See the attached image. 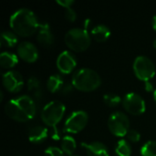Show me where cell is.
<instances>
[{
	"mask_svg": "<svg viewBox=\"0 0 156 156\" xmlns=\"http://www.w3.org/2000/svg\"><path fill=\"white\" fill-rule=\"evenodd\" d=\"M133 71L138 80L146 82L154 77L156 69L151 58L146 56H139L133 62Z\"/></svg>",
	"mask_w": 156,
	"mask_h": 156,
	"instance_id": "6",
	"label": "cell"
},
{
	"mask_svg": "<svg viewBox=\"0 0 156 156\" xmlns=\"http://www.w3.org/2000/svg\"><path fill=\"white\" fill-rule=\"evenodd\" d=\"M108 127L113 135L123 137L130 130V120L123 112H115L111 114L108 120Z\"/></svg>",
	"mask_w": 156,
	"mask_h": 156,
	"instance_id": "7",
	"label": "cell"
},
{
	"mask_svg": "<svg viewBox=\"0 0 156 156\" xmlns=\"http://www.w3.org/2000/svg\"><path fill=\"white\" fill-rule=\"evenodd\" d=\"M122 105L127 112L134 116L142 115L146 110L144 100L135 92L127 93L122 100Z\"/></svg>",
	"mask_w": 156,
	"mask_h": 156,
	"instance_id": "9",
	"label": "cell"
},
{
	"mask_svg": "<svg viewBox=\"0 0 156 156\" xmlns=\"http://www.w3.org/2000/svg\"><path fill=\"white\" fill-rule=\"evenodd\" d=\"M56 3L58 5H59L60 6L64 7L65 9H67V8H69L74 4V1H72V0H58V1H56Z\"/></svg>",
	"mask_w": 156,
	"mask_h": 156,
	"instance_id": "28",
	"label": "cell"
},
{
	"mask_svg": "<svg viewBox=\"0 0 156 156\" xmlns=\"http://www.w3.org/2000/svg\"><path fill=\"white\" fill-rule=\"evenodd\" d=\"M27 91L30 93V97L34 100V101L36 103L40 102L43 97V90L39 80L37 79L36 77H30L27 80Z\"/></svg>",
	"mask_w": 156,
	"mask_h": 156,
	"instance_id": "15",
	"label": "cell"
},
{
	"mask_svg": "<svg viewBox=\"0 0 156 156\" xmlns=\"http://www.w3.org/2000/svg\"><path fill=\"white\" fill-rule=\"evenodd\" d=\"M66 107L62 102L53 101L46 104L42 109L41 119L48 127H50L52 130H57V125L64 117Z\"/></svg>",
	"mask_w": 156,
	"mask_h": 156,
	"instance_id": "5",
	"label": "cell"
},
{
	"mask_svg": "<svg viewBox=\"0 0 156 156\" xmlns=\"http://www.w3.org/2000/svg\"><path fill=\"white\" fill-rule=\"evenodd\" d=\"M40 24L36 15L27 8L16 11L10 17V27L13 32L20 37H30L38 31Z\"/></svg>",
	"mask_w": 156,
	"mask_h": 156,
	"instance_id": "2",
	"label": "cell"
},
{
	"mask_svg": "<svg viewBox=\"0 0 156 156\" xmlns=\"http://www.w3.org/2000/svg\"><path fill=\"white\" fill-rule=\"evenodd\" d=\"M142 156H156V141H149L141 149Z\"/></svg>",
	"mask_w": 156,
	"mask_h": 156,
	"instance_id": "24",
	"label": "cell"
},
{
	"mask_svg": "<svg viewBox=\"0 0 156 156\" xmlns=\"http://www.w3.org/2000/svg\"><path fill=\"white\" fill-rule=\"evenodd\" d=\"M65 43L67 47L75 52L85 51L91 43L89 32L83 28H72L65 35Z\"/></svg>",
	"mask_w": 156,
	"mask_h": 156,
	"instance_id": "4",
	"label": "cell"
},
{
	"mask_svg": "<svg viewBox=\"0 0 156 156\" xmlns=\"http://www.w3.org/2000/svg\"><path fill=\"white\" fill-rule=\"evenodd\" d=\"M37 40L41 46L45 48H50L54 44V36L50 30L48 24H40L37 35Z\"/></svg>",
	"mask_w": 156,
	"mask_h": 156,
	"instance_id": "13",
	"label": "cell"
},
{
	"mask_svg": "<svg viewBox=\"0 0 156 156\" xmlns=\"http://www.w3.org/2000/svg\"><path fill=\"white\" fill-rule=\"evenodd\" d=\"M72 156H74V155H72Z\"/></svg>",
	"mask_w": 156,
	"mask_h": 156,
	"instance_id": "34",
	"label": "cell"
},
{
	"mask_svg": "<svg viewBox=\"0 0 156 156\" xmlns=\"http://www.w3.org/2000/svg\"><path fill=\"white\" fill-rule=\"evenodd\" d=\"M89 115L84 111H76L72 112L65 122L64 131L69 133H79L88 124Z\"/></svg>",
	"mask_w": 156,
	"mask_h": 156,
	"instance_id": "8",
	"label": "cell"
},
{
	"mask_svg": "<svg viewBox=\"0 0 156 156\" xmlns=\"http://www.w3.org/2000/svg\"><path fill=\"white\" fill-rule=\"evenodd\" d=\"M154 48L156 49V39L154 41Z\"/></svg>",
	"mask_w": 156,
	"mask_h": 156,
	"instance_id": "33",
	"label": "cell"
},
{
	"mask_svg": "<svg viewBox=\"0 0 156 156\" xmlns=\"http://www.w3.org/2000/svg\"><path fill=\"white\" fill-rule=\"evenodd\" d=\"M103 101L107 106L114 108L122 102V100L120 96L115 93H107L103 96Z\"/></svg>",
	"mask_w": 156,
	"mask_h": 156,
	"instance_id": "23",
	"label": "cell"
},
{
	"mask_svg": "<svg viewBox=\"0 0 156 156\" xmlns=\"http://www.w3.org/2000/svg\"><path fill=\"white\" fill-rule=\"evenodd\" d=\"M115 154L117 156L132 155V147L130 143L126 140H120L116 144Z\"/></svg>",
	"mask_w": 156,
	"mask_h": 156,
	"instance_id": "22",
	"label": "cell"
},
{
	"mask_svg": "<svg viewBox=\"0 0 156 156\" xmlns=\"http://www.w3.org/2000/svg\"><path fill=\"white\" fill-rule=\"evenodd\" d=\"M154 101H155V104H156V89H155V90H154Z\"/></svg>",
	"mask_w": 156,
	"mask_h": 156,
	"instance_id": "32",
	"label": "cell"
},
{
	"mask_svg": "<svg viewBox=\"0 0 156 156\" xmlns=\"http://www.w3.org/2000/svg\"><path fill=\"white\" fill-rule=\"evenodd\" d=\"M44 154H45V156H65L64 152L60 148L55 147V146L48 147L45 150Z\"/></svg>",
	"mask_w": 156,
	"mask_h": 156,
	"instance_id": "25",
	"label": "cell"
},
{
	"mask_svg": "<svg viewBox=\"0 0 156 156\" xmlns=\"http://www.w3.org/2000/svg\"><path fill=\"white\" fill-rule=\"evenodd\" d=\"M17 54L22 60L27 63H34L38 58V51L37 47L27 41L21 42L17 46Z\"/></svg>",
	"mask_w": 156,
	"mask_h": 156,
	"instance_id": "12",
	"label": "cell"
},
{
	"mask_svg": "<svg viewBox=\"0 0 156 156\" xmlns=\"http://www.w3.org/2000/svg\"><path fill=\"white\" fill-rule=\"evenodd\" d=\"M91 37L97 42H104L111 37V30L105 25H98L91 29Z\"/></svg>",
	"mask_w": 156,
	"mask_h": 156,
	"instance_id": "17",
	"label": "cell"
},
{
	"mask_svg": "<svg viewBox=\"0 0 156 156\" xmlns=\"http://www.w3.org/2000/svg\"><path fill=\"white\" fill-rule=\"evenodd\" d=\"M6 115L18 122H27L36 116L37 103L27 95L10 100L5 106Z\"/></svg>",
	"mask_w": 156,
	"mask_h": 156,
	"instance_id": "1",
	"label": "cell"
},
{
	"mask_svg": "<svg viewBox=\"0 0 156 156\" xmlns=\"http://www.w3.org/2000/svg\"><path fill=\"white\" fill-rule=\"evenodd\" d=\"M81 147L85 150L88 156H110L108 148L101 142L81 143Z\"/></svg>",
	"mask_w": 156,
	"mask_h": 156,
	"instance_id": "14",
	"label": "cell"
},
{
	"mask_svg": "<svg viewBox=\"0 0 156 156\" xmlns=\"http://www.w3.org/2000/svg\"><path fill=\"white\" fill-rule=\"evenodd\" d=\"M63 85H64L63 79L58 74L51 75L47 81V89L51 93H56L58 91H60Z\"/></svg>",
	"mask_w": 156,
	"mask_h": 156,
	"instance_id": "18",
	"label": "cell"
},
{
	"mask_svg": "<svg viewBox=\"0 0 156 156\" xmlns=\"http://www.w3.org/2000/svg\"><path fill=\"white\" fill-rule=\"evenodd\" d=\"M18 43L17 35L11 31H4L1 34V46L5 48H13Z\"/></svg>",
	"mask_w": 156,
	"mask_h": 156,
	"instance_id": "20",
	"label": "cell"
},
{
	"mask_svg": "<svg viewBox=\"0 0 156 156\" xmlns=\"http://www.w3.org/2000/svg\"><path fill=\"white\" fill-rule=\"evenodd\" d=\"M2 81L5 90L12 93L19 92L24 87V79L22 75L15 70L5 72L3 75Z\"/></svg>",
	"mask_w": 156,
	"mask_h": 156,
	"instance_id": "10",
	"label": "cell"
},
{
	"mask_svg": "<svg viewBox=\"0 0 156 156\" xmlns=\"http://www.w3.org/2000/svg\"><path fill=\"white\" fill-rule=\"evenodd\" d=\"M126 136L128 140L132 143H138L141 140V134L136 130H133V129H130Z\"/></svg>",
	"mask_w": 156,
	"mask_h": 156,
	"instance_id": "26",
	"label": "cell"
},
{
	"mask_svg": "<svg viewBox=\"0 0 156 156\" xmlns=\"http://www.w3.org/2000/svg\"><path fill=\"white\" fill-rule=\"evenodd\" d=\"M77 66L75 56L70 51L61 52L57 58V68L62 74H69Z\"/></svg>",
	"mask_w": 156,
	"mask_h": 156,
	"instance_id": "11",
	"label": "cell"
},
{
	"mask_svg": "<svg viewBox=\"0 0 156 156\" xmlns=\"http://www.w3.org/2000/svg\"><path fill=\"white\" fill-rule=\"evenodd\" d=\"M65 17L68 21L69 22H74L77 19V14L76 11L74 9H72L71 7L67 8L65 11Z\"/></svg>",
	"mask_w": 156,
	"mask_h": 156,
	"instance_id": "27",
	"label": "cell"
},
{
	"mask_svg": "<svg viewBox=\"0 0 156 156\" xmlns=\"http://www.w3.org/2000/svg\"><path fill=\"white\" fill-rule=\"evenodd\" d=\"M73 85H72V83L71 84H69V83H66V84H64L63 85V87H62V89H61V92L63 93V94H69V93H70L71 91H72V90H73Z\"/></svg>",
	"mask_w": 156,
	"mask_h": 156,
	"instance_id": "29",
	"label": "cell"
},
{
	"mask_svg": "<svg viewBox=\"0 0 156 156\" xmlns=\"http://www.w3.org/2000/svg\"><path fill=\"white\" fill-rule=\"evenodd\" d=\"M48 136V131L42 125L32 126L28 131V140L32 144H41L47 140Z\"/></svg>",
	"mask_w": 156,
	"mask_h": 156,
	"instance_id": "16",
	"label": "cell"
},
{
	"mask_svg": "<svg viewBox=\"0 0 156 156\" xmlns=\"http://www.w3.org/2000/svg\"><path fill=\"white\" fill-rule=\"evenodd\" d=\"M76 148H77V144L73 137L69 136V135L63 137L61 141V150L64 152V154L72 156Z\"/></svg>",
	"mask_w": 156,
	"mask_h": 156,
	"instance_id": "21",
	"label": "cell"
},
{
	"mask_svg": "<svg viewBox=\"0 0 156 156\" xmlns=\"http://www.w3.org/2000/svg\"><path fill=\"white\" fill-rule=\"evenodd\" d=\"M152 25H153V28L156 31V15L153 17V22H152Z\"/></svg>",
	"mask_w": 156,
	"mask_h": 156,
	"instance_id": "31",
	"label": "cell"
},
{
	"mask_svg": "<svg viewBox=\"0 0 156 156\" xmlns=\"http://www.w3.org/2000/svg\"><path fill=\"white\" fill-rule=\"evenodd\" d=\"M144 90L147 91V92H154V84L151 82V81H146L144 82Z\"/></svg>",
	"mask_w": 156,
	"mask_h": 156,
	"instance_id": "30",
	"label": "cell"
},
{
	"mask_svg": "<svg viewBox=\"0 0 156 156\" xmlns=\"http://www.w3.org/2000/svg\"><path fill=\"white\" fill-rule=\"evenodd\" d=\"M18 63V58L11 52H2L0 56V65L4 69H12Z\"/></svg>",
	"mask_w": 156,
	"mask_h": 156,
	"instance_id": "19",
	"label": "cell"
},
{
	"mask_svg": "<svg viewBox=\"0 0 156 156\" xmlns=\"http://www.w3.org/2000/svg\"><path fill=\"white\" fill-rule=\"evenodd\" d=\"M71 83L76 90L90 92L97 90L101 86V79L97 71L91 69L84 68L74 73Z\"/></svg>",
	"mask_w": 156,
	"mask_h": 156,
	"instance_id": "3",
	"label": "cell"
}]
</instances>
